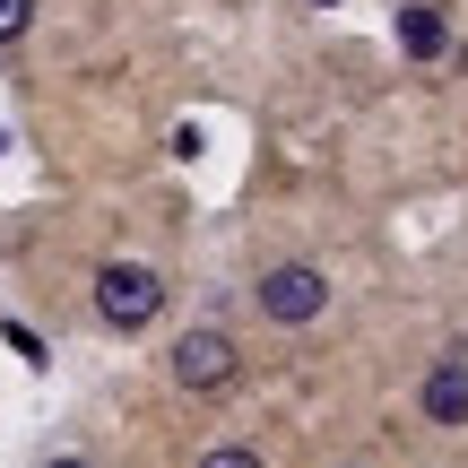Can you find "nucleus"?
<instances>
[{
	"instance_id": "0eeeda50",
	"label": "nucleus",
	"mask_w": 468,
	"mask_h": 468,
	"mask_svg": "<svg viewBox=\"0 0 468 468\" xmlns=\"http://www.w3.org/2000/svg\"><path fill=\"white\" fill-rule=\"evenodd\" d=\"M200 468H269V460L243 452V442H218V452H200Z\"/></svg>"
},
{
	"instance_id": "f257e3e1",
	"label": "nucleus",
	"mask_w": 468,
	"mask_h": 468,
	"mask_svg": "<svg viewBox=\"0 0 468 468\" xmlns=\"http://www.w3.org/2000/svg\"><path fill=\"white\" fill-rule=\"evenodd\" d=\"M165 295H174L165 269H148V261H104V269H96V321H104V330H122V338L156 330Z\"/></svg>"
},
{
	"instance_id": "423d86ee",
	"label": "nucleus",
	"mask_w": 468,
	"mask_h": 468,
	"mask_svg": "<svg viewBox=\"0 0 468 468\" xmlns=\"http://www.w3.org/2000/svg\"><path fill=\"white\" fill-rule=\"evenodd\" d=\"M27 27H35V0H0V52L27 44Z\"/></svg>"
},
{
	"instance_id": "1a4fd4ad",
	"label": "nucleus",
	"mask_w": 468,
	"mask_h": 468,
	"mask_svg": "<svg viewBox=\"0 0 468 468\" xmlns=\"http://www.w3.org/2000/svg\"><path fill=\"white\" fill-rule=\"evenodd\" d=\"M0 148H9V131H0Z\"/></svg>"
},
{
	"instance_id": "20e7f679",
	"label": "nucleus",
	"mask_w": 468,
	"mask_h": 468,
	"mask_svg": "<svg viewBox=\"0 0 468 468\" xmlns=\"http://www.w3.org/2000/svg\"><path fill=\"white\" fill-rule=\"evenodd\" d=\"M417 417L425 425H468V356H442L417 382Z\"/></svg>"
},
{
	"instance_id": "6e6552de",
	"label": "nucleus",
	"mask_w": 468,
	"mask_h": 468,
	"mask_svg": "<svg viewBox=\"0 0 468 468\" xmlns=\"http://www.w3.org/2000/svg\"><path fill=\"white\" fill-rule=\"evenodd\" d=\"M44 468H96V460H79V452H61V460H44Z\"/></svg>"
},
{
	"instance_id": "39448f33",
	"label": "nucleus",
	"mask_w": 468,
	"mask_h": 468,
	"mask_svg": "<svg viewBox=\"0 0 468 468\" xmlns=\"http://www.w3.org/2000/svg\"><path fill=\"white\" fill-rule=\"evenodd\" d=\"M390 35H399L408 61H442V52H452V9H442V0H408V9L390 17Z\"/></svg>"
},
{
	"instance_id": "7ed1b4c3",
	"label": "nucleus",
	"mask_w": 468,
	"mask_h": 468,
	"mask_svg": "<svg viewBox=\"0 0 468 468\" xmlns=\"http://www.w3.org/2000/svg\"><path fill=\"white\" fill-rule=\"evenodd\" d=\"M251 303H261V321H278V330H303V321L330 313V278H321L313 261H278V269H261Z\"/></svg>"
},
{
	"instance_id": "f03ea898",
	"label": "nucleus",
	"mask_w": 468,
	"mask_h": 468,
	"mask_svg": "<svg viewBox=\"0 0 468 468\" xmlns=\"http://www.w3.org/2000/svg\"><path fill=\"white\" fill-rule=\"evenodd\" d=\"M165 373H174V390L208 399V390H234V373H243V347H234V330H218V321H200V330H183V338H174Z\"/></svg>"
}]
</instances>
